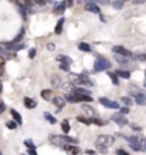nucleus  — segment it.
<instances>
[{
	"label": "nucleus",
	"instance_id": "37998d69",
	"mask_svg": "<svg viewBox=\"0 0 146 155\" xmlns=\"http://www.w3.org/2000/svg\"><path fill=\"white\" fill-rule=\"evenodd\" d=\"M135 59H139V61H145V55H138V56H135Z\"/></svg>",
	"mask_w": 146,
	"mask_h": 155
},
{
	"label": "nucleus",
	"instance_id": "c85d7f7f",
	"mask_svg": "<svg viewBox=\"0 0 146 155\" xmlns=\"http://www.w3.org/2000/svg\"><path fill=\"white\" fill-rule=\"evenodd\" d=\"M62 129H63V132H65V134H68L69 131H70V125H69L68 121H63L62 122Z\"/></svg>",
	"mask_w": 146,
	"mask_h": 155
},
{
	"label": "nucleus",
	"instance_id": "9d476101",
	"mask_svg": "<svg viewBox=\"0 0 146 155\" xmlns=\"http://www.w3.org/2000/svg\"><path fill=\"white\" fill-rule=\"evenodd\" d=\"M6 48L5 49L6 50H9V52H16V50H22V49H24V48H26V45L24 43H16V45H11V43H6L5 45Z\"/></svg>",
	"mask_w": 146,
	"mask_h": 155
},
{
	"label": "nucleus",
	"instance_id": "dca6fc26",
	"mask_svg": "<svg viewBox=\"0 0 146 155\" xmlns=\"http://www.w3.org/2000/svg\"><path fill=\"white\" fill-rule=\"evenodd\" d=\"M13 56L14 55H13L11 52H9V50H6L5 48H2V46H0V58H2L3 61H5V59H11Z\"/></svg>",
	"mask_w": 146,
	"mask_h": 155
},
{
	"label": "nucleus",
	"instance_id": "7ed1b4c3",
	"mask_svg": "<svg viewBox=\"0 0 146 155\" xmlns=\"http://www.w3.org/2000/svg\"><path fill=\"white\" fill-rule=\"evenodd\" d=\"M95 72H102V71H107L110 68V62L105 59V58H97L95 62Z\"/></svg>",
	"mask_w": 146,
	"mask_h": 155
},
{
	"label": "nucleus",
	"instance_id": "aec40b11",
	"mask_svg": "<svg viewBox=\"0 0 146 155\" xmlns=\"http://www.w3.org/2000/svg\"><path fill=\"white\" fill-rule=\"evenodd\" d=\"M23 36H24V29H20V30H19V33H17V36L14 39H13V40H11V45H16V43H19V42H20V40H22L23 39Z\"/></svg>",
	"mask_w": 146,
	"mask_h": 155
},
{
	"label": "nucleus",
	"instance_id": "c03bdc74",
	"mask_svg": "<svg viewBox=\"0 0 146 155\" xmlns=\"http://www.w3.org/2000/svg\"><path fill=\"white\" fill-rule=\"evenodd\" d=\"M55 48H56V46H55L53 43H49V45H47V49H49V50H55Z\"/></svg>",
	"mask_w": 146,
	"mask_h": 155
},
{
	"label": "nucleus",
	"instance_id": "f704fd0d",
	"mask_svg": "<svg viewBox=\"0 0 146 155\" xmlns=\"http://www.w3.org/2000/svg\"><path fill=\"white\" fill-rule=\"evenodd\" d=\"M119 114H120V115H126V114H129V108H125V106H122V108H119Z\"/></svg>",
	"mask_w": 146,
	"mask_h": 155
},
{
	"label": "nucleus",
	"instance_id": "20e7f679",
	"mask_svg": "<svg viewBox=\"0 0 146 155\" xmlns=\"http://www.w3.org/2000/svg\"><path fill=\"white\" fill-rule=\"evenodd\" d=\"M57 61L60 62V69L62 71H65V72L70 71V65H72V59L70 58H68V56H65V55H60V56H57Z\"/></svg>",
	"mask_w": 146,
	"mask_h": 155
},
{
	"label": "nucleus",
	"instance_id": "ddd939ff",
	"mask_svg": "<svg viewBox=\"0 0 146 155\" xmlns=\"http://www.w3.org/2000/svg\"><path fill=\"white\" fill-rule=\"evenodd\" d=\"M135 102L138 104V105H146V95H145V92L143 91H141L139 94L135 96Z\"/></svg>",
	"mask_w": 146,
	"mask_h": 155
},
{
	"label": "nucleus",
	"instance_id": "2eb2a0df",
	"mask_svg": "<svg viewBox=\"0 0 146 155\" xmlns=\"http://www.w3.org/2000/svg\"><path fill=\"white\" fill-rule=\"evenodd\" d=\"M86 10L90 12V13H100V9H99L97 5L93 3V2H87V3H86Z\"/></svg>",
	"mask_w": 146,
	"mask_h": 155
},
{
	"label": "nucleus",
	"instance_id": "de8ad7c7",
	"mask_svg": "<svg viewBox=\"0 0 146 155\" xmlns=\"http://www.w3.org/2000/svg\"><path fill=\"white\" fill-rule=\"evenodd\" d=\"M0 155H3V154H2V152H0Z\"/></svg>",
	"mask_w": 146,
	"mask_h": 155
},
{
	"label": "nucleus",
	"instance_id": "a18cd8bd",
	"mask_svg": "<svg viewBox=\"0 0 146 155\" xmlns=\"http://www.w3.org/2000/svg\"><path fill=\"white\" fill-rule=\"evenodd\" d=\"M3 68H5V61H3V59L0 58V71H2Z\"/></svg>",
	"mask_w": 146,
	"mask_h": 155
},
{
	"label": "nucleus",
	"instance_id": "5701e85b",
	"mask_svg": "<svg viewBox=\"0 0 146 155\" xmlns=\"http://www.w3.org/2000/svg\"><path fill=\"white\" fill-rule=\"evenodd\" d=\"M16 5L19 6V13L22 15L23 20H26V19H27V15H26V7H24V5H23V3H16Z\"/></svg>",
	"mask_w": 146,
	"mask_h": 155
},
{
	"label": "nucleus",
	"instance_id": "393cba45",
	"mask_svg": "<svg viewBox=\"0 0 146 155\" xmlns=\"http://www.w3.org/2000/svg\"><path fill=\"white\" fill-rule=\"evenodd\" d=\"M52 85H53V86H60V85H62V82H60V78H59V75H53V76H52Z\"/></svg>",
	"mask_w": 146,
	"mask_h": 155
},
{
	"label": "nucleus",
	"instance_id": "4c0bfd02",
	"mask_svg": "<svg viewBox=\"0 0 146 155\" xmlns=\"http://www.w3.org/2000/svg\"><path fill=\"white\" fill-rule=\"evenodd\" d=\"M34 56H36V49H30L29 50V58H30V59H33Z\"/></svg>",
	"mask_w": 146,
	"mask_h": 155
},
{
	"label": "nucleus",
	"instance_id": "a19ab883",
	"mask_svg": "<svg viewBox=\"0 0 146 155\" xmlns=\"http://www.w3.org/2000/svg\"><path fill=\"white\" fill-rule=\"evenodd\" d=\"M130 128H132V129H133V131H138V132H139V131H141V129H142L141 127H136L135 124H132V125H130Z\"/></svg>",
	"mask_w": 146,
	"mask_h": 155
},
{
	"label": "nucleus",
	"instance_id": "9b49d317",
	"mask_svg": "<svg viewBox=\"0 0 146 155\" xmlns=\"http://www.w3.org/2000/svg\"><path fill=\"white\" fill-rule=\"evenodd\" d=\"M126 89H128V94H129L130 96H136V95H138V94H139V92L142 91V89L139 88V86H138L136 83H129Z\"/></svg>",
	"mask_w": 146,
	"mask_h": 155
},
{
	"label": "nucleus",
	"instance_id": "b1692460",
	"mask_svg": "<svg viewBox=\"0 0 146 155\" xmlns=\"http://www.w3.org/2000/svg\"><path fill=\"white\" fill-rule=\"evenodd\" d=\"M78 48H79L80 50H82V52H90V50H92V46H90L89 43H84V42L79 43V45H78Z\"/></svg>",
	"mask_w": 146,
	"mask_h": 155
},
{
	"label": "nucleus",
	"instance_id": "f3484780",
	"mask_svg": "<svg viewBox=\"0 0 146 155\" xmlns=\"http://www.w3.org/2000/svg\"><path fill=\"white\" fill-rule=\"evenodd\" d=\"M10 114H11V116H13V119H14V122H16L17 125H22L23 119H22V116H20V114H19L16 109H10Z\"/></svg>",
	"mask_w": 146,
	"mask_h": 155
},
{
	"label": "nucleus",
	"instance_id": "58836bf2",
	"mask_svg": "<svg viewBox=\"0 0 146 155\" xmlns=\"http://www.w3.org/2000/svg\"><path fill=\"white\" fill-rule=\"evenodd\" d=\"M27 154L29 155H37V152H36L34 148H27Z\"/></svg>",
	"mask_w": 146,
	"mask_h": 155
},
{
	"label": "nucleus",
	"instance_id": "4468645a",
	"mask_svg": "<svg viewBox=\"0 0 146 155\" xmlns=\"http://www.w3.org/2000/svg\"><path fill=\"white\" fill-rule=\"evenodd\" d=\"M60 89H62L63 92H66V95H70L73 94V91H75V86H73L70 82H65L60 85Z\"/></svg>",
	"mask_w": 146,
	"mask_h": 155
},
{
	"label": "nucleus",
	"instance_id": "0eeeda50",
	"mask_svg": "<svg viewBox=\"0 0 146 155\" xmlns=\"http://www.w3.org/2000/svg\"><path fill=\"white\" fill-rule=\"evenodd\" d=\"M112 50L118 56H123V58H130V56H132V53H130L128 49H125L123 46H113Z\"/></svg>",
	"mask_w": 146,
	"mask_h": 155
},
{
	"label": "nucleus",
	"instance_id": "f03ea898",
	"mask_svg": "<svg viewBox=\"0 0 146 155\" xmlns=\"http://www.w3.org/2000/svg\"><path fill=\"white\" fill-rule=\"evenodd\" d=\"M69 79H70V83H72L73 86H75V85H89V86H92V82H90V79L86 76V75L70 73V75H69Z\"/></svg>",
	"mask_w": 146,
	"mask_h": 155
},
{
	"label": "nucleus",
	"instance_id": "09e8293b",
	"mask_svg": "<svg viewBox=\"0 0 146 155\" xmlns=\"http://www.w3.org/2000/svg\"><path fill=\"white\" fill-rule=\"evenodd\" d=\"M0 102H2V101H0Z\"/></svg>",
	"mask_w": 146,
	"mask_h": 155
},
{
	"label": "nucleus",
	"instance_id": "39448f33",
	"mask_svg": "<svg viewBox=\"0 0 146 155\" xmlns=\"http://www.w3.org/2000/svg\"><path fill=\"white\" fill-rule=\"evenodd\" d=\"M52 104H53V106L56 108L57 111H62L65 105H66V101L62 96H55V98H52Z\"/></svg>",
	"mask_w": 146,
	"mask_h": 155
},
{
	"label": "nucleus",
	"instance_id": "79ce46f5",
	"mask_svg": "<svg viewBox=\"0 0 146 155\" xmlns=\"http://www.w3.org/2000/svg\"><path fill=\"white\" fill-rule=\"evenodd\" d=\"M5 109H6V106H5V104L3 102H0V115L5 112Z\"/></svg>",
	"mask_w": 146,
	"mask_h": 155
},
{
	"label": "nucleus",
	"instance_id": "cd10ccee",
	"mask_svg": "<svg viewBox=\"0 0 146 155\" xmlns=\"http://www.w3.org/2000/svg\"><path fill=\"white\" fill-rule=\"evenodd\" d=\"M45 118H46V119H47L49 122H50V124H56V118H55L53 115H50L49 112H45Z\"/></svg>",
	"mask_w": 146,
	"mask_h": 155
},
{
	"label": "nucleus",
	"instance_id": "6e6552de",
	"mask_svg": "<svg viewBox=\"0 0 146 155\" xmlns=\"http://www.w3.org/2000/svg\"><path fill=\"white\" fill-rule=\"evenodd\" d=\"M112 121L115 124H118L119 127H125V125H128V119H126V116L120 115V114H115L112 115Z\"/></svg>",
	"mask_w": 146,
	"mask_h": 155
},
{
	"label": "nucleus",
	"instance_id": "2f4dec72",
	"mask_svg": "<svg viewBox=\"0 0 146 155\" xmlns=\"http://www.w3.org/2000/svg\"><path fill=\"white\" fill-rule=\"evenodd\" d=\"M50 94H52V91H49V89H45V91H42V98L49 99V98H50Z\"/></svg>",
	"mask_w": 146,
	"mask_h": 155
},
{
	"label": "nucleus",
	"instance_id": "4be33fe9",
	"mask_svg": "<svg viewBox=\"0 0 146 155\" xmlns=\"http://www.w3.org/2000/svg\"><path fill=\"white\" fill-rule=\"evenodd\" d=\"M65 7H66V3L62 2V3H59V6H56V7L53 9V12H55L56 15H62L63 12H65Z\"/></svg>",
	"mask_w": 146,
	"mask_h": 155
},
{
	"label": "nucleus",
	"instance_id": "c9c22d12",
	"mask_svg": "<svg viewBox=\"0 0 146 155\" xmlns=\"http://www.w3.org/2000/svg\"><path fill=\"white\" fill-rule=\"evenodd\" d=\"M112 5L119 10V9H122V7H123V2H113Z\"/></svg>",
	"mask_w": 146,
	"mask_h": 155
},
{
	"label": "nucleus",
	"instance_id": "7c9ffc66",
	"mask_svg": "<svg viewBox=\"0 0 146 155\" xmlns=\"http://www.w3.org/2000/svg\"><path fill=\"white\" fill-rule=\"evenodd\" d=\"M109 78H110V79H112L113 85H119V79H118V76H116V75H115V73L109 72Z\"/></svg>",
	"mask_w": 146,
	"mask_h": 155
},
{
	"label": "nucleus",
	"instance_id": "a211bd4d",
	"mask_svg": "<svg viewBox=\"0 0 146 155\" xmlns=\"http://www.w3.org/2000/svg\"><path fill=\"white\" fill-rule=\"evenodd\" d=\"M23 102H24V106L27 108V109H32V108H36V101L34 99H32V98H24L23 99Z\"/></svg>",
	"mask_w": 146,
	"mask_h": 155
},
{
	"label": "nucleus",
	"instance_id": "a878e982",
	"mask_svg": "<svg viewBox=\"0 0 146 155\" xmlns=\"http://www.w3.org/2000/svg\"><path fill=\"white\" fill-rule=\"evenodd\" d=\"M63 22H65V19H60V20L57 22V26H56V29H55V33H56V35H60V33H62Z\"/></svg>",
	"mask_w": 146,
	"mask_h": 155
},
{
	"label": "nucleus",
	"instance_id": "1a4fd4ad",
	"mask_svg": "<svg viewBox=\"0 0 146 155\" xmlns=\"http://www.w3.org/2000/svg\"><path fill=\"white\" fill-rule=\"evenodd\" d=\"M82 111H83L87 116L96 118V109L92 105H89V104H83V105H82Z\"/></svg>",
	"mask_w": 146,
	"mask_h": 155
},
{
	"label": "nucleus",
	"instance_id": "72a5a7b5",
	"mask_svg": "<svg viewBox=\"0 0 146 155\" xmlns=\"http://www.w3.org/2000/svg\"><path fill=\"white\" fill-rule=\"evenodd\" d=\"M78 121L79 122H83L86 125H90V119L89 118H84V116H78Z\"/></svg>",
	"mask_w": 146,
	"mask_h": 155
},
{
	"label": "nucleus",
	"instance_id": "49530a36",
	"mask_svg": "<svg viewBox=\"0 0 146 155\" xmlns=\"http://www.w3.org/2000/svg\"><path fill=\"white\" fill-rule=\"evenodd\" d=\"M3 92V83H2V81H0V94Z\"/></svg>",
	"mask_w": 146,
	"mask_h": 155
},
{
	"label": "nucleus",
	"instance_id": "f8f14e48",
	"mask_svg": "<svg viewBox=\"0 0 146 155\" xmlns=\"http://www.w3.org/2000/svg\"><path fill=\"white\" fill-rule=\"evenodd\" d=\"M115 61L118 62L119 65L122 68H129L130 66V61H129V58H123V56H115Z\"/></svg>",
	"mask_w": 146,
	"mask_h": 155
},
{
	"label": "nucleus",
	"instance_id": "f257e3e1",
	"mask_svg": "<svg viewBox=\"0 0 146 155\" xmlns=\"http://www.w3.org/2000/svg\"><path fill=\"white\" fill-rule=\"evenodd\" d=\"M113 142H115V137H112V135H100L95 141V145L97 150H102L103 152H106L107 148L113 145Z\"/></svg>",
	"mask_w": 146,
	"mask_h": 155
},
{
	"label": "nucleus",
	"instance_id": "6ab92c4d",
	"mask_svg": "<svg viewBox=\"0 0 146 155\" xmlns=\"http://www.w3.org/2000/svg\"><path fill=\"white\" fill-rule=\"evenodd\" d=\"M73 94L83 95V96H92V95H90V91H87V89H84V88H75Z\"/></svg>",
	"mask_w": 146,
	"mask_h": 155
},
{
	"label": "nucleus",
	"instance_id": "bb28decb",
	"mask_svg": "<svg viewBox=\"0 0 146 155\" xmlns=\"http://www.w3.org/2000/svg\"><path fill=\"white\" fill-rule=\"evenodd\" d=\"M122 102H123L125 108H129V106L132 105V104H133V102H132V99H130L129 96H123V98H122Z\"/></svg>",
	"mask_w": 146,
	"mask_h": 155
},
{
	"label": "nucleus",
	"instance_id": "423d86ee",
	"mask_svg": "<svg viewBox=\"0 0 146 155\" xmlns=\"http://www.w3.org/2000/svg\"><path fill=\"white\" fill-rule=\"evenodd\" d=\"M99 102H100V104L105 106V108H110V109H119V108H120L118 102L107 99V98H100V99H99Z\"/></svg>",
	"mask_w": 146,
	"mask_h": 155
},
{
	"label": "nucleus",
	"instance_id": "412c9836",
	"mask_svg": "<svg viewBox=\"0 0 146 155\" xmlns=\"http://www.w3.org/2000/svg\"><path fill=\"white\" fill-rule=\"evenodd\" d=\"M115 75H116V76H119V78H125V79H129V78H130V72H129V71H123V69H119Z\"/></svg>",
	"mask_w": 146,
	"mask_h": 155
},
{
	"label": "nucleus",
	"instance_id": "473e14b6",
	"mask_svg": "<svg viewBox=\"0 0 146 155\" xmlns=\"http://www.w3.org/2000/svg\"><path fill=\"white\" fill-rule=\"evenodd\" d=\"M6 127L9 128V129H16V128H17V124L14 121H9L7 124H6Z\"/></svg>",
	"mask_w": 146,
	"mask_h": 155
},
{
	"label": "nucleus",
	"instance_id": "e433bc0d",
	"mask_svg": "<svg viewBox=\"0 0 146 155\" xmlns=\"http://www.w3.org/2000/svg\"><path fill=\"white\" fill-rule=\"evenodd\" d=\"M24 144L27 145L29 148H34V150H36V147H34V144L32 142V141H30V139H26V141H24Z\"/></svg>",
	"mask_w": 146,
	"mask_h": 155
},
{
	"label": "nucleus",
	"instance_id": "c756f323",
	"mask_svg": "<svg viewBox=\"0 0 146 155\" xmlns=\"http://www.w3.org/2000/svg\"><path fill=\"white\" fill-rule=\"evenodd\" d=\"M89 119H90V124H96V125H99V127L103 125V121L99 119V118H89Z\"/></svg>",
	"mask_w": 146,
	"mask_h": 155
},
{
	"label": "nucleus",
	"instance_id": "ea45409f",
	"mask_svg": "<svg viewBox=\"0 0 146 155\" xmlns=\"http://www.w3.org/2000/svg\"><path fill=\"white\" fill-rule=\"evenodd\" d=\"M116 155H129L126 151H123V150H118L116 151Z\"/></svg>",
	"mask_w": 146,
	"mask_h": 155
}]
</instances>
